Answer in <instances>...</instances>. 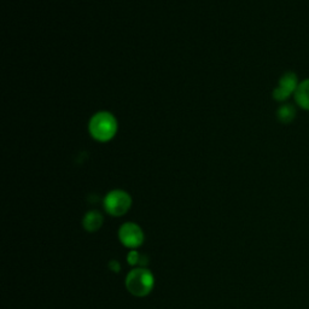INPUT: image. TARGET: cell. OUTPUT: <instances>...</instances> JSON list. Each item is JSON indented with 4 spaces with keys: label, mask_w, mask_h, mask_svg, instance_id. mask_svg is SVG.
I'll use <instances>...</instances> for the list:
<instances>
[{
    "label": "cell",
    "mask_w": 309,
    "mask_h": 309,
    "mask_svg": "<svg viewBox=\"0 0 309 309\" xmlns=\"http://www.w3.org/2000/svg\"><path fill=\"white\" fill-rule=\"evenodd\" d=\"M117 120L109 111H99L91 117L88 131L94 140L99 143L110 141L117 133Z\"/></svg>",
    "instance_id": "cell-1"
},
{
    "label": "cell",
    "mask_w": 309,
    "mask_h": 309,
    "mask_svg": "<svg viewBox=\"0 0 309 309\" xmlns=\"http://www.w3.org/2000/svg\"><path fill=\"white\" fill-rule=\"evenodd\" d=\"M124 284L130 294L136 297H145L152 291L154 278L147 268L138 267L128 273Z\"/></svg>",
    "instance_id": "cell-2"
},
{
    "label": "cell",
    "mask_w": 309,
    "mask_h": 309,
    "mask_svg": "<svg viewBox=\"0 0 309 309\" xmlns=\"http://www.w3.org/2000/svg\"><path fill=\"white\" fill-rule=\"evenodd\" d=\"M104 209L111 216H123L132 207V197L123 190H113L105 196Z\"/></svg>",
    "instance_id": "cell-3"
},
{
    "label": "cell",
    "mask_w": 309,
    "mask_h": 309,
    "mask_svg": "<svg viewBox=\"0 0 309 309\" xmlns=\"http://www.w3.org/2000/svg\"><path fill=\"white\" fill-rule=\"evenodd\" d=\"M118 238L126 248L137 249L144 243V232L137 223L126 222L118 229Z\"/></svg>",
    "instance_id": "cell-4"
},
{
    "label": "cell",
    "mask_w": 309,
    "mask_h": 309,
    "mask_svg": "<svg viewBox=\"0 0 309 309\" xmlns=\"http://www.w3.org/2000/svg\"><path fill=\"white\" fill-rule=\"evenodd\" d=\"M297 76L295 73H285L279 80L278 87L273 91V98L278 101H284L287 100L292 93H295L296 88L298 86Z\"/></svg>",
    "instance_id": "cell-5"
},
{
    "label": "cell",
    "mask_w": 309,
    "mask_h": 309,
    "mask_svg": "<svg viewBox=\"0 0 309 309\" xmlns=\"http://www.w3.org/2000/svg\"><path fill=\"white\" fill-rule=\"evenodd\" d=\"M103 222H104L103 215H101L98 210H91V212L86 213V215L84 216V220H82L84 228L90 233L97 232L98 229L101 227Z\"/></svg>",
    "instance_id": "cell-6"
},
{
    "label": "cell",
    "mask_w": 309,
    "mask_h": 309,
    "mask_svg": "<svg viewBox=\"0 0 309 309\" xmlns=\"http://www.w3.org/2000/svg\"><path fill=\"white\" fill-rule=\"evenodd\" d=\"M295 100L302 109L309 111V79L298 84L295 91Z\"/></svg>",
    "instance_id": "cell-7"
},
{
    "label": "cell",
    "mask_w": 309,
    "mask_h": 309,
    "mask_svg": "<svg viewBox=\"0 0 309 309\" xmlns=\"http://www.w3.org/2000/svg\"><path fill=\"white\" fill-rule=\"evenodd\" d=\"M277 116H278V120L280 121V122H282V123L291 122V121L294 120L295 116H296L295 108L292 107V105H290V104L282 105V107H280L278 109Z\"/></svg>",
    "instance_id": "cell-8"
},
{
    "label": "cell",
    "mask_w": 309,
    "mask_h": 309,
    "mask_svg": "<svg viewBox=\"0 0 309 309\" xmlns=\"http://www.w3.org/2000/svg\"><path fill=\"white\" fill-rule=\"evenodd\" d=\"M127 261L128 264H130L131 266H138L140 265V261H141V255L138 252L136 249H132L130 252H128L127 255Z\"/></svg>",
    "instance_id": "cell-9"
},
{
    "label": "cell",
    "mask_w": 309,
    "mask_h": 309,
    "mask_svg": "<svg viewBox=\"0 0 309 309\" xmlns=\"http://www.w3.org/2000/svg\"><path fill=\"white\" fill-rule=\"evenodd\" d=\"M108 266H109L110 271H113L115 273H118V272H120V269H121V265L118 264V261H116V260H111Z\"/></svg>",
    "instance_id": "cell-10"
}]
</instances>
